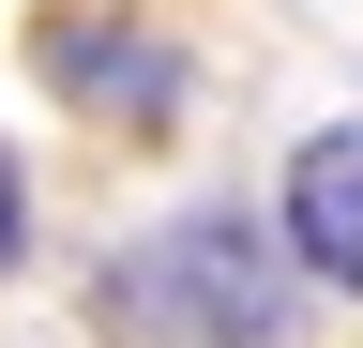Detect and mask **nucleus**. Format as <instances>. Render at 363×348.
Wrapping results in <instances>:
<instances>
[{
  "mask_svg": "<svg viewBox=\"0 0 363 348\" xmlns=\"http://www.w3.org/2000/svg\"><path fill=\"white\" fill-rule=\"evenodd\" d=\"M30 76H45L76 121H121V137H167L182 91H197L182 46H167L152 16H121V0H45V16H30Z\"/></svg>",
  "mask_w": 363,
  "mask_h": 348,
  "instance_id": "obj_2",
  "label": "nucleus"
},
{
  "mask_svg": "<svg viewBox=\"0 0 363 348\" xmlns=\"http://www.w3.org/2000/svg\"><path fill=\"white\" fill-rule=\"evenodd\" d=\"M106 333L121 348H288L303 333V257H288L272 212L197 197L152 242L106 257Z\"/></svg>",
  "mask_w": 363,
  "mask_h": 348,
  "instance_id": "obj_1",
  "label": "nucleus"
},
{
  "mask_svg": "<svg viewBox=\"0 0 363 348\" xmlns=\"http://www.w3.org/2000/svg\"><path fill=\"white\" fill-rule=\"evenodd\" d=\"M30 257V182H16V152H0V273Z\"/></svg>",
  "mask_w": 363,
  "mask_h": 348,
  "instance_id": "obj_4",
  "label": "nucleus"
},
{
  "mask_svg": "<svg viewBox=\"0 0 363 348\" xmlns=\"http://www.w3.org/2000/svg\"><path fill=\"white\" fill-rule=\"evenodd\" d=\"M272 228H288L303 288H348V303H363V121H333V137H303V152H288Z\"/></svg>",
  "mask_w": 363,
  "mask_h": 348,
  "instance_id": "obj_3",
  "label": "nucleus"
}]
</instances>
